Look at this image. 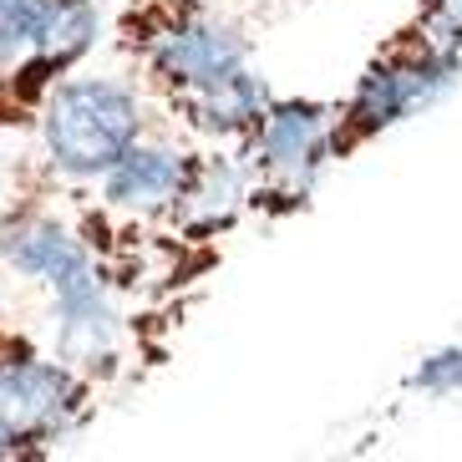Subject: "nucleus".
Masks as SVG:
<instances>
[{
  "instance_id": "obj_8",
  "label": "nucleus",
  "mask_w": 462,
  "mask_h": 462,
  "mask_svg": "<svg viewBox=\"0 0 462 462\" xmlns=\"http://www.w3.org/2000/svg\"><path fill=\"white\" fill-rule=\"evenodd\" d=\"M193 163H199V137L163 117L152 133L137 137L87 193L97 204H107L112 214L137 218V224H173L178 208H183V193H189Z\"/></svg>"
},
{
  "instance_id": "obj_2",
  "label": "nucleus",
  "mask_w": 462,
  "mask_h": 462,
  "mask_svg": "<svg viewBox=\"0 0 462 462\" xmlns=\"http://www.w3.org/2000/svg\"><path fill=\"white\" fill-rule=\"evenodd\" d=\"M112 51L168 123L199 143L234 148L274 97L249 36L214 0H123L112 11Z\"/></svg>"
},
{
  "instance_id": "obj_9",
  "label": "nucleus",
  "mask_w": 462,
  "mask_h": 462,
  "mask_svg": "<svg viewBox=\"0 0 462 462\" xmlns=\"http://www.w3.org/2000/svg\"><path fill=\"white\" fill-rule=\"evenodd\" d=\"M407 392L421 396H462V346H437L411 366Z\"/></svg>"
},
{
  "instance_id": "obj_7",
  "label": "nucleus",
  "mask_w": 462,
  "mask_h": 462,
  "mask_svg": "<svg viewBox=\"0 0 462 462\" xmlns=\"http://www.w3.org/2000/svg\"><path fill=\"white\" fill-rule=\"evenodd\" d=\"M234 152L249 178V218L285 224L315 204L336 168V102L274 92Z\"/></svg>"
},
{
  "instance_id": "obj_10",
  "label": "nucleus",
  "mask_w": 462,
  "mask_h": 462,
  "mask_svg": "<svg viewBox=\"0 0 462 462\" xmlns=\"http://www.w3.org/2000/svg\"><path fill=\"white\" fill-rule=\"evenodd\" d=\"M411 15L442 42L462 46V0H411Z\"/></svg>"
},
{
  "instance_id": "obj_6",
  "label": "nucleus",
  "mask_w": 462,
  "mask_h": 462,
  "mask_svg": "<svg viewBox=\"0 0 462 462\" xmlns=\"http://www.w3.org/2000/svg\"><path fill=\"white\" fill-rule=\"evenodd\" d=\"M102 0H0V133H36L46 97L107 36Z\"/></svg>"
},
{
  "instance_id": "obj_5",
  "label": "nucleus",
  "mask_w": 462,
  "mask_h": 462,
  "mask_svg": "<svg viewBox=\"0 0 462 462\" xmlns=\"http://www.w3.org/2000/svg\"><path fill=\"white\" fill-rule=\"evenodd\" d=\"M107 392L51 340L0 315V457H51L102 417Z\"/></svg>"
},
{
  "instance_id": "obj_3",
  "label": "nucleus",
  "mask_w": 462,
  "mask_h": 462,
  "mask_svg": "<svg viewBox=\"0 0 462 462\" xmlns=\"http://www.w3.org/2000/svg\"><path fill=\"white\" fill-rule=\"evenodd\" d=\"M462 46L442 42L417 15H402L361 61L346 97H336V168L356 163L371 143L407 127L457 87Z\"/></svg>"
},
{
  "instance_id": "obj_4",
  "label": "nucleus",
  "mask_w": 462,
  "mask_h": 462,
  "mask_svg": "<svg viewBox=\"0 0 462 462\" xmlns=\"http://www.w3.org/2000/svg\"><path fill=\"white\" fill-rule=\"evenodd\" d=\"M158 123H163V112L137 87L133 71L117 77V71L77 67L71 77H61L51 87L31 137H36V152L61 183L92 189L97 178Z\"/></svg>"
},
{
  "instance_id": "obj_1",
  "label": "nucleus",
  "mask_w": 462,
  "mask_h": 462,
  "mask_svg": "<svg viewBox=\"0 0 462 462\" xmlns=\"http://www.w3.org/2000/svg\"><path fill=\"white\" fill-rule=\"evenodd\" d=\"M0 270L42 290L51 346L107 396L152 371L127 300L102 270L92 239L77 224L67 183L46 168L42 152L21 158L0 193Z\"/></svg>"
}]
</instances>
